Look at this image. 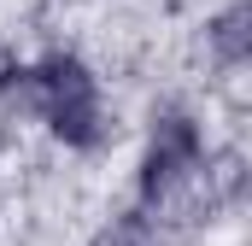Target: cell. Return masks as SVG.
Instances as JSON below:
<instances>
[{"label": "cell", "mask_w": 252, "mask_h": 246, "mask_svg": "<svg viewBox=\"0 0 252 246\" xmlns=\"http://www.w3.org/2000/svg\"><path fill=\"white\" fill-rule=\"evenodd\" d=\"M35 94H41V112L53 123V135H64L70 147H94L100 100H94V76L76 59H47L35 70Z\"/></svg>", "instance_id": "1"}, {"label": "cell", "mask_w": 252, "mask_h": 246, "mask_svg": "<svg viewBox=\"0 0 252 246\" xmlns=\"http://www.w3.org/2000/svg\"><path fill=\"white\" fill-rule=\"evenodd\" d=\"M193 153H199L193 123H188V118H164V123H158V135H153V153H147V193H158L182 164H193Z\"/></svg>", "instance_id": "2"}, {"label": "cell", "mask_w": 252, "mask_h": 246, "mask_svg": "<svg viewBox=\"0 0 252 246\" xmlns=\"http://www.w3.org/2000/svg\"><path fill=\"white\" fill-rule=\"evenodd\" d=\"M241 18H247V12H229V18L217 24V41H223L229 59H241Z\"/></svg>", "instance_id": "3"}, {"label": "cell", "mask_w": 252, "mask_h": 246, "mask_svg": "<svg viewBox=\"0 0 252 246\" xmlns=\"http://www.w3.org/2000/svg\"><path fill=\"white\" fill-rule=\"evenodd\" d=\"M12 76H18V53H6V47H0V88H6Z\"/></svg>", "instance_id": "4"}]
</instances>
